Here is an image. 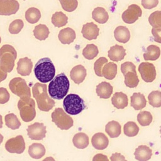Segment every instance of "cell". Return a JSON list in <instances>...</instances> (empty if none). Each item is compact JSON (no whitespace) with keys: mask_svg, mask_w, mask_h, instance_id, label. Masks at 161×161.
<instances>
[{"mask_svg":"<svg viewBox=\"0 0 161 161\" xmlns=\"http://www.w3.org/2000/svg\"><path fill=\"white\" fill-rule=\"evenodd\" d=\"M69 80L64 73H60L53 77L48 84V94L55 99H62L67 95L69 89Z\"/></svg>","mask_w":161,"mask_h":161,"instance_id":"1","label":"cell"},{"mask_svg":"<svg viewBox=\"0 0 161 161\" xmlns=\"http://www.w3.org/2000/svg\"><path fill=\"white\" fill-rule=\"evenodd\" d=\"M32 94L40 110L47 112L54 107L55 103L48 96L46 84L35 83L32 87Z\"/></svg>","mask_w":161,"mask_h":161,"instance_id":"2","label":"cell"},{"mask_svg":"<svg viewBox=\"0 0 161 161\" xmlns=\"http://www.w3.org/2000/svg\"><path fill=\"white\" fill-rule=\"evenodd\" d=\"M34 74L40 82H50L55 74V67L51 59L48 57L40 58L35 65Z\"/></svg>","mask_w":161,"mask_h":161,"instance_id":"3","label":"cell"},{"mask_svg":"<svg viewBox=\"0 0 161 161\" xmlns=\"http://www.w3.org/2000/svg\"><path fill=\"white\" fill-rule=\"evenodd\" d=\"M16 58V50L12 45L6 44L0 48V67L3 71L7 73L11 72Z\"/></svg>","mask_w":161,"mask_h":161,"instance_id":"4","label":"cell"},{"mask_svg":"<svg viewBox=\"0 0 161 161\" xmlns=\"http://www.w3.org/2000/svg\"><path fill=\"white\" fill-rule=\"evenodd\" d=\"M63 107L65 112L71 115H76L81 113L86 106L84 100L76 94H69L63 101Z\"/></svg>","mask_w":161,"mask_h":161,"instance_id":"5","label":"cell"},{"mask_svg":"<svg viewBox=\"0 0 161 161\" xmlns=\"http://www.w3.org/2000/svg\"><path fill=\"white\" fill-rule=\"evenodd\" d=\"M18 108L21 118L23 121L30 122L35 118V103L32 98L20 99L18 103Z\"/></svg>","mask_w":161,"mask_h":161,"instance_id":"6","label":"cell"},{"mask_svg":"<svg viewBox=\"0 0 161 161\" xmlns=\"http://www.w3.org/2000/svg\"><path fill=\"white\" fill-rule=\"evenodd\" d=\"M51 117L52 121L60 130H67L74 125L73 119L67 114L62 108H55L52 113Z\"/></svg>","mask_w":161,"mask_h":161,"instance_id":"7","label":"cell"},{"mask_svg":"<svg viewBox=\"0 0 161 161\" xmlns=\"http://www.w3.org/2000/svg\"><path fill=\"white\" fill-rule=\"evenodd\" d=\"M11 91L20 99L31 97V91L25 79L21 77L12 79L9 83Z\"/></svg>","mask_w":161,"mask_h":161,"instance_id":"8","label":"cell"},{"mask_svg":"<svg viewBox=\"0 0 161 161\" xmlns=\"http://www.w3.org/2000/svg\"><path fill=\"white\" fill-rule=\"evenodd\" d=\"M25 142L22 135H18L7 140L5 149L11 153H22L25 149Z\"/></svg>","mask_w":161,"mask_h":161,"instance_id":"9","label":"cell"},{"mask_svg":"<svg viewBox=\"0 0 161 161\" xmlns=\"http://www.w3.org/2000/svg\"><path fill=\"white\" fill-rule=\"evenodd\" d=\"M138 72L142 79L146 82H152L156 78V69L155 65L150 62H142L138 66Z\"/></svg>","mask_w":161,"mask_h":161,"instance_id":"10","label":"cell"},{"mask_svg":"<svg viewBox=\"0 0 161 161\" xmlns=\"http://www.w3.org/2000/svg\"><path fill=\"white\" fill-rule=\"evenodd\" d=\"M142 15V11L140 7L136 4H132L122 13L121 18L123 21L127 24L134 23L138 18Z\"/></svg>","mask_w":161,"mask_h":161,"instance_id":"11","label":"cell"},{"mask_svg":"<svg viewBox=\"0 0 161 161\" xmlns=\"http://www.w3.org/2000/svg\"><path fill=\"white\" fill-rule=\"evenodd\" d=\"M27 134L31 140H41L46 136V126L42 123L35 122L28 126Z\"/></svg>","mask_w":161,"mask_h":161,"instance_id":"12","label":"cell"},{"mask_svg":"<svg viewBox=\"0 0 161 161\" xmlns=\"http://www.w3.org/2000/svg\"><path fill=\"white\" fill-rule=\"evenodd\" d=\"M19 4L16 0H0V15L10 16L18 12Z\"/></svg>","mask_w":161,"mask_h":161,"instance_id":"13","label":"cell"},{"mask_svg":"<svg viewBox=\"0 0 161 161\" xmlns=\"http://www.w3.org/2000/svg\"><path fill=\"white\" fill-rule=\"evenodd\" d=\"M81 33L84 38L88 40H95L99 33V28L93 22H89L82 26Z\"/></svg>","mask_w":161,"mask_h":161,"instance_id":"14","label":"cell"},{"mask_svg":"<svg viewBox=\"0 0 161 161\" xmlns=\"http://www.w3.org/2000/svg\"><path fill=\"white\" fill-rule=\"evenodd\" d=\"M32 68L33 62L27 57L19 58L17 62V72L22 76L29 75L31 72Z\"/></svg>","mask_w":161,"mask_h":161,"instance_id":"15","label":"cell"},{"mask_svg":"<svg viewBox=\"0 0 161 161\" xmlns=\"http://www.w3.org/2000/svg\"><path fill=\"white\" fill-rule=\"evenodd\" d=\"M87 75V70L82 65L74 66L70 72V79L77 84L82 83Z\"/></svg>","mask_w":161,"mask_h":161,"instance_id":"16","label":"cell"},{"mask_svg":"<svg viewBox=\"0 0 161 161\" xmlns=\"http://www.w3.org/2000/svg\"><path fill=\"white\" fill-rule=\"evenodd\" d=\"M92 147L97 150H104L107 148L109 144L108 137L103 133L99 132L95 133L91 138Z\"/></svg>","mask_w":161,"mask_h":161,"instance_id":"17","label":"cell"},{"mask_svg":"<svg viewBox=\"0 0 161 161\" xmlns=\"http://www.w3.org/2000/svg\"><path fill=\"white\" fill-rule=\"evenodd\" d=\"M126 55V50L125 48L119 45H115L110 47L108 52V56L109 59L113 62L122 60Z\"/></svg>","mask_w":161,"mask_h":161,"instance_id":"18","label":"cell"},{"mask_svg":"<svg viewBox=\"0 0 161 161\" xmlns=\"http://www.w3.org/2000/svg\"><path fill=\"white\" fill-rule=\"evenodd\" d=\"M58 38L62 44L69 45L74 41L76 38V34L72 28L67 27L62 29L59 31Z\"/></svg>","mask_w":161,"mask_h":161,"instance_id":"19","label":"cell"},{"mask_svg":"<svg viewBox=\"0 0 161 161\" xmlns=\"http://www.w3.org/2000/svg\"><path fill=\"white\" fill-rule=\"evenodd\" d=\"M135 159L138 161H148L152 155V149L147 145H139L134 152Z\"/></svg>","mask_w":161,"mask_h":161,"instance_id":"20","label":"cell"},{"mask_svg":"<svg viewBox=\"0 0 161 161\" xmlns=\"http://www.w3.org/2000/svg\"><path fill=\"white\" fill-rule=\"evenodd\" d=\"M113 86L110 83L106 81L101 82L96 86V92L97 95L101 99H108L113 93Z\"/></svg>","mask_w":161,"mask_h":161,"instance_id":"21","label":"cell"},{"mask_svg":"<svg viewBox=\"0 0 161 161\" xmlns=\"http://www.w3.org/2000/svg\"><path fill=\"white\" fill-rule=\"evenodd\" d=\"M112 104L117 109H123L128 104V98L123 92H115L111 98Z\"/></svg>","mask_w":161,"mask_h":161,"instance_id":"22","label":"cell"},{"mask_svg":"<svg viewBox=\"0 0 161 161\" xmlns=\"http://www.w3.org/2000/svg\"><path fill=\"white\" fill-rule=\"evenodd\" d=\"M114 36L116 41L122 43H127L130 39V32L125 26H118L114 31Z\"/></svg>","mask_w":161,"mask_h":161,"instance_id":"23","label":"cell"},{"mask_svg":"<svg viewBox=\"0 0 161 161\" xmlns=\"http://www.w3.org/2000/svg\"><path fill=\"white\" fill-rule=\"evenodd\" d=\"M147 100L140 92H135L130 97V105L135 110H141L146 106Z\"/></svg>","mask_w":161,"mask_h":161,"instance_id":"24","label":"cell"},{"mask_svg":"<svg viewBox=\"0 0 161 161\" xmlns=\"http://www.w3.org/2000/svg\"><path fill=\"white\" fill-rule=\"evenodd\" d=\"M46 152L45 147L40 143H33L29 146L28 153L30 156L35 159H39L43 157Z\"/></svg>","mask_w":161,"mask_h":161,"instance_id":"25","label":"cell"},{"mask_svg":"<svg viewBox=\"0 0 161 161\" xmlns=\"http://www.w3.org/2000/svg\"><path fill=\"white\" fill-rule=\"evenodd\" d=\"M92 18L96 22L100 24H104L108 21L109 15L104 8L96 7L92 12Z\"/></svg>","mask_w":161,"mask_h":161,"instance_id":"26","label":"cell"},{"mask_svg":"<svg viewBox=\"0 0 161 161\" xmlns=\"http://www.w3.org/2000/svg\"><path fill=\"white\" fill-rule=\"evenodd\" d=\"M105 131L110 138H117L121 134V127L118 121L113 120L106 125Z\"/></svg>","mask_w":161,"mask_h":161,"instance_id":"27","label":"cell"},{"mask_svg":"<svg viewBox=\"0 0 161 161\" xmlns=\"http://www.w3.org/2000/svg\"><path fill=\"white\" fill-rule=\"evenodd\" d=\"M160 55V48L155 45H148L145 50V52L143 53V56L144 60L155 61L157 60Z\"/></svg>","mask_w":161,"mask_h":161,"instance_id":"28","label":"cell"},{"mask_svg":"<svg viewBox=\"0 0 161 161\" xmlns=\"http://www.w3.org/2000/svg\"><path fill=\"white\" fill-rule=\"evenodd\" d=\"M117 74V65L113 62H107L102 69L103 76L108 80H113Z\"/></svg>","mask_w":161,"mask_h":161,"instance_id":"29","label":"cell"},{"mask_svg":"<svg viewBox=\"0 0 161 161\" xmlns=\"http://www.w3.org/2000/svg\"><path fill=\"white\" fill-rule=\"evenodd\" d=\"M72 143L77 148H86L89 145V137L84 133H77L73 136Z\"/></svg>","mask_w":161,"mask_h":161,"instance_id":"30","label":"cell"},{"mask_svg":"<svg viewBox=\"0 0 161 161\" xmlns=\"http://www.w3.org/2000/svg\"><path fill=\"white\" fill-rule=\"evenodd\" d=\"M33 35L38 40H45L49 36L50 31L48 28L44 24H39L34 28Z\"/></svg>","mask_w":161,"mask_h":161,"instance_id":"31","label":"cell"},{"mask_svg":"<svg viewBox=\"0 0 161 161\" xmlns=\"http://www.w3.org/2000/svg\"><path fill=\"white\" fill-rule=\"evenodd\" d=\"M25 16L26 20L28 23L31 24H35L40 20L41 18V13L38 8L31 7L26 11Z\"/></svg>","mask_w":161,"mask_h":161,"instance_id":"32","label":"cell"},{"mask_svg":"<svg viewBox=\"0 0 161 161\" xmlns=\"http://www.w3.org/2000/svg\"><path fill=\"white\" fill-rule=\"evenodd\" d=\"M51 21L55 27L60 28L67 25L68 17L63 12L57 11L52 14Z\"/></svg>","mask_w":161,"mask_h":161,"instance_id":"33","label":"cell"},{"mask_svg":"<svg viewBox=\"0 0 161 161\" xmlns=\"http://www.w3.org/2000/svg\"><path fill=\"white\" fill-rule=\"evenodd\" d=\"M124 77L126 86L130 88H134L138 86L139 83V79L136 72L128 71L124 75Z\"/></svg>","mask_w":161,"mask_h":161,"instance_id":"34","label":"cell"},{"mask_svg":"<svg viewBox=\"0 0 161 161\" xmlns=\"http://www.w3.org/2000/svg\"><path fill=\"white\" fill-rule=\"evenodd\" d=\"M99 53L97 47L93 44H87L86 47L82 50V55L87 60H92Z\"/></svg>","mask_w":161,"mask_h":161,"instance_id":"35","label":"cell"},{"mask_svg":"<svg viewBox=\"0 0 161 161\" xmlns=\"http://www.w3.org/2000/svg\"><path fill=\"white\" fill-rule=\"evenodd\" d=\"M5 125L11 130H16L21 126V123L19 121L17 116L14 113L7 114L4 117Z\"/></svg>","mask_w":161,"mask_h":161,"instance_id":"36","label":"cell"},{"mask_svg":"<svg viewBox=\"0 0 161 161\" xmlns=\"http://www.w3.org/2000/svg\"><path fill=\"white\" fill-rule=\"evenodd\" d=\"M124 134L129 137H133L138 135L139 127L133 121H128L125 124L123 127Z\"/></svg>","mask_w":161,"mask_h":161,"instance_id":"37","label":"cell"},{"mask_svg":"<svg viewBox=\"0 0 161 161\" xmlns=\"http://www.w3.org/2000/svg\"><path fill=\"white\" fill-rule=\"evenodd\" d=\"M153 117L152 114L147 111H140L137 115V121L138 123L143 126H148L152 121Z\"/></svg>","mask_w":161,"mask_h":161,"instance_id":"38","label":"cell"},{"mask_svg":"<svg viewBox=\"0 0 161 161\" xmlns=\"http://www.w3.org/2000/svg\"><path fill=\"white\" fill-rule=\"evenodd\" d=\"M148 103L153 108L161 106V91H153L148 96Z\"/></svg>","mask_w":161,"mask_h":161,"instance_id":"39","label":"cell"},{"mask_svg":"<svg viewBox=\"0 0 161 161\" xmlns=\"http://www.w3.org/2000/svg\"><path fill=\"white\" fill-rule=\"evenodd\" d=\"M148 22L152 28H161V11H155L150 14Z\"/></svg>","mask_w":161,"mask_h":161,"instance_id":"40","label":"cell"},{"mask_svg":"<svg viewBox=\"0 0 161 161\" xmlns=\"http://www.w3.org/2000/svg\"><path fill=\"white\" fill-rule=\"evenodd\" d=\"M61 6L67 12H72L75 10L78 6L77 0H59Z\"/></svg>","mask_w":161,"mask_h":161,"instance_id":"41","label":"cell"},{"mask_svg":"<svg viewBox=\"0 0 161 161\" xmlns=\"http://www.w3.org/2000/svg\"><path fill=\"white\" fill-rule=\"evenodd\" d=\"M24 26V23L23 20L17 19L13 21L9 26V32L11 34H18L23 29Z\"/></svg>","mask_w":161,"mask_h":161,"instance_id":"42","label":"cell"},{"mask_svg":"<svg viewBox=\"0 0 161 161\" xmlns=\"http://www.w3.org/2000/svg\"><path fill=\"white\" fill-rule=\"evenodd\" d=\"M108 62V59L104 57H101L94 64V70L96 75L103 77L102 69L105 64Z\"/></svg>","mask_w":161,"mask_h":161,"instance_id":"43","label":"cell"},{"mask_svg":"<svg viewBox=\"0 0 161 161\" xmlns=\"http://www.w3.org/2000/svg\"><path fill=\"white\" fill-rule=\"evenodd\" d=\"M121 71L123 75L128 71L136 72V66L131 62H125L121 65Z\"/></svg>","mask_w":161,"mask_h":161,"instance_id":"44","label":"cell"},{"mask_svg":"<svg viewBox=\"0 0 161 161\" xmlns=\"http://www.w3.org/2000/svg\"><path fill=\"white\" fill-rule=\"evenodd\" d=\"M10 98L9 93L4 87H0V104H4L8 102Z\"/></svg>","mask_w":161,"mask_h":161,"instance_id":"45","label":"cell"},{"mask_svg":"<svg viewBox=\"0 0 161 161\" xmlns=\"http://www.w3.org/2000/svg\"><path fill=\"white\" fill-rule=\"evenodd\" d=\"M142 5L145 9H151L157 6L158 0H142Z\"/></svg>","mask_w":161,"mask_h":161,"instance_id":"46","label":"cell"},{"mask_svg":"<svg viewBox=\"0 0 161 161\" xmlns=\"http://www.w3.org/2000/svg\"><path fill=\"white\" fill-rule=\"evenodd\" d=\"M152 34L153 36L154 41L157 43H161V28H152Z\"/></svg>","mask_w":161,"mask_h":161,"instance_id":"47","label":"cell"},{"mask_svg":"<svg viewBox=\"0 0 161 161\" xmlns=\"http://www.w3.org/2000/svg\"><path fill=\"white\" fill-rule=\"evenodd\" d=\"M109 158L111 161H127L124 155L118 152L113 153Z\"/></svg>","mask_w":161,"mask_h":161,"instance_id":"48","label":"cell"},{"mask_svg":"<svg viewBox=\"0 0 161 161\" xmlns=\"http://www.w3.org/2000/svg\"><path fill=\"white\" fill-rule=\"evenodd\" d=\"M92 161H109L108 157L102 153H97L92 158Z\"/></svg>","mask_w":161,"mask_h":161,"instance_id":"49","label":"cell"},{"mask_svg":"<svg viewBox=\"0 0 161 161\" xmlns=\"http://www.w3.org/2000/svg\"><path fill=\"white\" fill-rule=\"evenodd\" d=\"M7 75H8L7 72L3 71V70L1 69V67H0V82H1V81H3V80H5V79H6V77H7Z\"/></svg>","mask_w":161,"mask_h":161,"instance_id":"50","label":"cell"},{"mask_svg":"<svg viewBox=\"0 0 161 161\" xmlns=\"http://www.w3.org/2000/svg\"><path fill=\"white\" fill-rule=\"evenodd\" d=\"M42 161H55V160L52 157H47L45 158H44Z\"/></svg>","mask_w":161,"mask_h":161,"instance_id":"51","label":"cell"},{"mask_svg":"<svg viewBox=\"0 0 161 161\" xmlns=\"http://www.w3.org/2000/svg\"><path fill=\"white\" fill-rule=\"evenodd\" d=\"M3 117L0 114V128H2L3 127Z\"/></svg>","mask_w":161,"mask_h":161,"instance_id":"52","label":"cell"},{"mask_svg":"<svg viewBox=\"0 0 161 161\" xmlns=\"http://www.w3.org/2000/svg\"><path fill=\"white\" fill-rule=\"evenodd\" d=\"M3 136L0 133V145L3 142Z\"/></svg>","mask_w":161,"mask_h":161,"instance_id":"53","label":"cell"},{"mask_svg":"<svg viewBox=\"0 0 161 161\" xmlns=\"http://www.w3.org/2000/svg\"><path fill=\"white\" fill-rule=\"evenodd\" d=\"M160 134H161V126H160Z\"/></svg>","mask_w":161,"mask_h":161,"instance_id":"54","label":"cell"},{"mask_svg":"<svg viewBox=\"0 0 161 161\" xmlns=\"http://www.w3.org/2000/svg\"><path fill=\"white\" fill-rule=\"evenodd\" d=\"M1 36H0V43H1Z\"/></svg>","mask_w":161,"mask_h":161,"instance_id":"55","label":"cell"}]
</instances>
